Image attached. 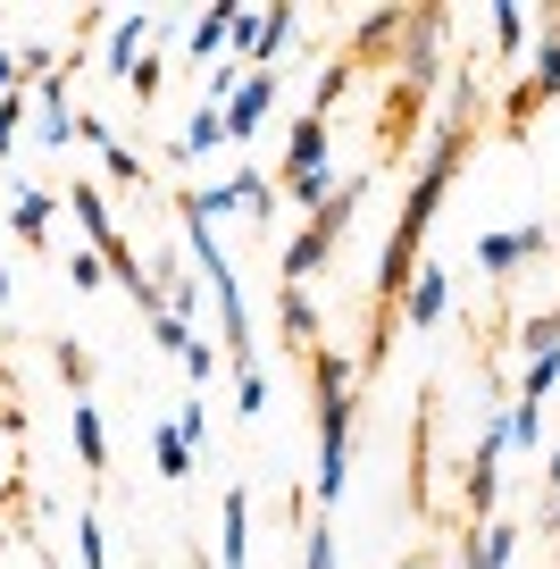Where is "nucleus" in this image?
Listing matches in <instances>:
<instances>
[{
    "mask_svg": "<svg viewBox=\"0 0 560 569\" xmlns=\"http://www.w3.org/2000/svg\"><path fill=\"white\" fill-rule=\"evenodd\" d=\"M310 402H318V469H310V502L318 511H334L351 486V427H360V360L334 352V343H318L310 352Z\"/></svg>",
    "mask_w": 560,
    "mask_h": 569,
    "instance_id": "1",
    "label": "nucleus"
},
{
    "mask_svg": "<svg viewBox=\"0 0 560 569\" xmlns=\"http://www.w3.org/2000/svg\"><path fill=\"white\" fill-rule=\"evenodd\" d=\"M360 201H368V177H351L343 193H334L327 210H318L310 227L284 243V284H293V293H310V284L334 268V251H343V234H351V218H360Z\"/></svg>",
    "mask_w": 560,
    "mask_h": 569,
    "instance_id": "2",
    "label": "nucleus"
},
{
    "mask_svg": "<svg viewBox=\"0 0 560 569\" xmlns=\"http://www.w3.org/2000/svg\"><path fill=\"white\" fill-rule=\"evenodd\" d=\"M527 336H519V377H510V402H527V410H543L552 402V386H560V310H536V319H519Z\"/></svg>",
    "mask_w": 560,
    "mask_h": 569,
    "instance_id": "3",
    "label": "nucleus"
},
{
    "mask_svg": "<svg viewBox=\"0 0 560 569\" xmlns=\"http://www.w3.org/2000/svg\"><path fill=\"white\" fill-rule=\"evenodd\" d=\"M543 101H560V9H543V51H536V68L519 76V92L502 101V134L527 142V126H536Z\"/></svg>",
    "mask_w": 560,
    "mask_h": 569,
    "instance_id": "4",
    "label": "nucleus"
},
{
    "mask_svg": "<svg viewBox=\"0 0 560 569\" xmlns=\"http://www.w3.org/2000/svg\"><path fill=\"white\" fill-rule=\"evenodd\" d=\"M543 251H552V227H543V218H527V227H493V234H477V277L510 284L527 260H543Z\"/></svg>",
    "mask_w": 560,
    "mask_h": 569,
    "instance_id": "5",
    "label": "nucleus"
},
{
    "mask_svg": "<svg viewBox=\"0 0 560 569\" xmlns=\"http://www.w3.org/2000/svg\"><path fill=\"white\" fill-rule=\"evenodd\" d=\"M59 201H68V218H76V227H84V251H101V260H126V251H134V243H126V234H118V210H109V184L76 177V184H68V193H59Z\"/></svg>",
    "mask_w": 560,
    "mask_h": 569,
    "instance_id": "6",
    "label": "nucleus"
},
{
    "mask_svg": "<svg viewBox=\"0 0 560 569\" xmlns=\"http://www.w3.org/2000/svg\"><path fill=\"white\" fill-rule=\"evenodd\" d=\"M452 319V268L443 260H419V277H410L402 310H393V327H410V336H436V327Z\"/></svg>",
    "mask_w": 560,
    "mask_h": 569,
    "instance_id": "7",
    "label": "nucleus"
},
{
    "mask_svg": "<svg viewBox=\"0 0 560 569\" xmlns=\"http://www.w3.org/2000/svg\"><path fill=\"white\" fill-rule=\"evenodd\" d=\"M318 168H334V126L318 118V109H301V118H293V134H284L277 184H293V177H318Z\"/></svg>",
    "mask_w": 560,
    "mask_h": 569,
    "instance_id": "8",
    "label": "nucleus"
},
{
    "mask_svg": "<svg viewBox=\"0 0 560 569\" xmlns=\"http://www.w3.org/2000/svg\"><path fill=\"white\" fill-rule=\"evenodd\" d=\"M277 92H284V76H243V84H234V101L218 109V118H227V142H260V126H268V109H277Z\"/></svg>",
    "mask_w": 560,
    "mask_h": 569,
    "instance_id": "9",
    "label": "nucleus"
},
{
    "mask_svg": "<svg viewBox=\"0 0 560 569\" xmlns=\"http://www.w3.org/2000/svg\"><path fill=\"white\" fill-rule=\"evenodd\" d=\"M51 218H59L51 184H9V234H18L26 251H51Z\"/></svg>",
    "mask_w": 560,
    "mask_h": 569,
    "instance_id": "10",
    "label": "nucleus"
},
{
    "mask_svg": "<svg viewBox=\"0 0 560 569\" xmlns=\"http://www.w3.org/2000/svg\"><path fill=\"white\" fill-rule=\"evenodd\" d=\"M68 445H76V469L101 486L109 478V427H101V410H92V393H76V402H68Z\"/></svg>",
    "mask_w": 560,
    "mask_h": 569,
    "instance_id": "11",
    "label": "nucleus"
},
{
    "mask_svg": "<svg viewBox=\"0 0 560 569\" xmlns=\"http://www.w3.org/2000/svg\"><path fill=\"white\" fill-rule=\"evenodd\" d=\"M218 569H251V486L243 478L218 502Z\"/></svg>",
    "mask_w": 560,
    "mask_h": 569,
    "instance_id": "12",
    "label": "nucleus"
},
{
    "mask_svg": "<svg viewBox=\"0 0 560 569\" xmlns=\"http://www.w3.org/2000/svg\"><path fill=\"white\" fill-rule=\"evenodd\" d=\"M151 34H159V18H151V9H126V18H109V51H101V68H109V76L126 84V76H134V59H142V42H151Z\"/></svg>",
    "mask_w": 560,
    "mask_h": 569,
    "instance_id": "13",
    "label": "nucleus"
},
{
    "mask_svg": "<svg viewBox=\"0 0 560 569\" xmlns=\"http://www.w3.org/2000/svg\"><path fill=\"white\" fill-rule=\"evenodd\" d=\"M277 319H284V343H293V352H318V343H327V319H318V302H310V293H293V284L277 293Z\"/></svg>",
    "mask_w": 560,
    "mask_h": 569,
    "instance_id": "14",
    "label": "nucleus"
},
{
    "mask_svg": "<svg viewBox=\"0 0 560 569\" xmlns=\"http://www.w3.org/2000/svg\"><path fill=\"white\" fill-rule=\"evenodd\" d=\"M210 151H227V118H218V101H201L176 126V160H210Z\"/></svg>",
    "mask_w": 560,
    "mask_h": 569,
    "instance_id": "15",
    "label": "nucleus"
},
{
    "mask_svg": "<svg viewBox=\"0 0 560 569\" xmlns=\"http://www.w3.org/2000/svg\"><path fill=\"white\" fill-rule=\"evenodd\" d=\"M227 34H234V0H210V9L193 18V34H184V59H193V68H201V59H218V51H227Z\"/></svg>",
    "mask_w": 560,
    "mask_h": 569,
    "instance_id": "16",
    "label": "nucleus"
},
{
    "mask_svg": "<svg viewBox=\"0 0 560 569\" xmlns=\"http://www.w3.org/2000/svg\"><path fill=\"white\" fill-rule=\"evenodd\" d=\"M193 461H201V452L184 445V436H176L168 419H159V427H151V469H159L168 486H184V478H193Z\"/></svg>",
    "mask_w": 560,
    "mask_h": 569,
    "instance_id": "17",
    "label": "nucleus"
},
{
    "mask_svg": "<svg viewBox=\"0 0 560 569\" xmlns=\"http://www.w3.org/2000/svg\"><path fill=\"white\" fill-rule=\"evenodd\" d=\"M227 193H234V210H243L251 227H268V218H277V184H268L260 168H234V177H227Z\"/></svg>",
    "mask_w": 560,
    "mask_h": 569,
    "instance_id": "18",
    "label": "nucleus"
},
{
    "mask_svg": "<svg viewBox=\"0 0 560 569\" xmlns=\"http://www.w3.org/2000/svg\"><path fill=\"white\" fill-rule=\"evenodd\" d=\"M293 26H301V9H268V18H260V68H251V76H284L277 51L293 42Z\"/></svg>",
    "mask_w": 560,
    "mask_h": 569,
    "instance_id": "19",
    "label": "nucleus"
},
{
    "mask_svg": "<svg viewBox=\"0 0 560 569\" xmlns=\"http://www.w3.org/2000/svg\"><path fill=\"white\" fill-rule=\"evenodd\" d=\"M51 369L68 377V402H76V393H92V352H84L76 336H59V343H51Z\"/></svg>",
    "mask_w": 560,
    "mask_h": 569,
    "instance_id": "20",
    "label": "nucleus"
},
{
    "mask_svg": "<svg viewBox=\"0 0 560 569\" xmlns=\"http://www.w3.org/2000/svg\"><path fill=\"white\" fill-rule=\"evenodd\" d=\"M301 569H343V552H334V519H301Z\"/></svg>",
    "mask_w": 560,
    "mask_h": 569,
    "instance_id": "21",
    "label": "nucleus"
},
{
    "mask_svg": "<svg viewBox=\"0 0 560 569\" xmlns=\"http://www.w3.org/2000/svg\"><path fill=\"white\" fill-rule=\"evenodd\" d=\"M486 26H493V59H519V42H527V9H486Z\"/></svg>",
    "mask_w": 560,
    "mask_h": 569,
    "instance_id": "22",
    "label": "nucleus"
},
{
    "mask_svg": "<svg viewBox=\"0 0 560 569\" xmlns=\"http://www.w3.org/2000/svg\"><path fill=\"white\" fill-rule=\"evenodd\" d=\"M68 528H76V552H84V569H109V528H101V511H76Z\"/></svg>",
    "mask_w": 560,
    "mask_h": 569,
    "instance_id": "23",
    "label": "nucleus"
},
{
    "mask_svg": "<svg viewBox=\"0 0 560 569\" xmlns=\"http://www.w3.org/2000/svg\"><path fill=\"white\" fill-rule=\"evenodd\" d=\"M168 427H176V436H184V445H193V452L210 445V410H201V393H184V402L168 410Z\"/></svg>",
    "mask_w": 560,
    "mask_h": 569,
    "instance_id": "24",
    "label": "nucleus"
},
{
    "mask_svg": "<svg viewBox=\"0 0 560 569\" xmlns=\"http://www.w3.org/2000/svg\"><path fill=\"white\" fill-rule=\"evenodd\" d=\"M159 84H168V59H151V51H142V59H134V76H126L134 109H151V101H159Z\"/></svg>",
    "mask_w": 560,
    "mask_h": 569,
    "instance_id": "25",
    "label": "nucleus"
},
{
    "mask_svg": "<svg viewBox=\"0 0 560 569\" xmlns=\"http://www.w3.org/2000/svg\"><path fill=\"white\" fill-rule=\"evenodd\" d=\"M343 84H351V59H327V68H318V84H310V109H318V118L343 101Z\"/></svg>",
    "mask_w": 560,
    "mask_h": 569,
    "instance_id": "26",
    "label": "nucleus"
},
{
    "mask_svg": "<svg viewBox=\"0 0 560 569\" xmlns=\"http://www.w3.org/2000/svg\"><path fill=\"white\" fill-rule=\"evenodd\" d=\"M68 284H76V293H101V284H109V260H101V251H68Z\"/></svg>",
    "mask_w": 560,
    "mask_h": 569,
    "instance_id": "27",
    "label": "nucleus"
},
{
    "mask_svg": "<svg viewBox=\"0 0 560 569\" xmlns=\"http://www.w3.org/2000/svg\"><path fill=\"white\" fill-rule=\"evenodd\" d=\"M151 343H159V352H168V360H184V343H193V327L176 319V310H159V319H151Z\"/></svg>",
    "mask_w": 560,
    "mask_h": 569,
    "instance_id": "28",
    "label": "nucleus"
},
{
    "mask_svg": "<svg viewBox=\"0 0 560 569\" xmlns=\"http://www.w3.org/2000/svg\"><path fill=\"white\" fill-rule=\"evenodd\" d=\"M184 377H193V393L210 386V377H218V343H201V336L184 343Z\"/></svg>",
    "mask_w": 560,
    "mask_h": 569,
    "instance_id": "29",
    "label": "nucleus"
},
{
    "mask_svg": "<svg viewBox=\"0 0 560 569\" xmlns=\"http://www.w3.org/2000/svg\"><path fill=\"white\" fill-rule=\"evenodd\" d=\"M26 109H34V101H26V92H9V101H0V160L18 151V126H26Z\"/></svg>",
    "mask_w": 560,
    "mask_h": 569,
    "instance_id": "30",
    "label": "nucleus"
},
{
    "mask_svg": "<svg viewBox=\"0 0 560 569\" xmlns=\"http://www.w3.org/2000/svg\"><path fill=\"white\" fill-rule=\"evenodd\" d=\"M42 142H51V151H68L76 142V109H42V126H34Z\"/></svg>",
    "mask_w": 560,
    "mask_h": 569,
    "instance_id": "31",
    "label": "nucleus"
},
{
    "mask_svg": "<svg viewBox=\"0 0 560 569\" xmlns=\"http://www.w3.org/2000/svg\"><path fill=\"white\" fill-rule=\"evenodd\" d=\"M460 569H493V561H486V545H477V528H460Z\"/></svg>",
    "mask_w": 560,
    "mask_h": 569,
    "instance_id": "32",
    "label": "nucleus"
},
{
    "mask_svg": "<svg viewBox=\"0 0 560 569\" xmlns=\"http://www.w3.org/2000/svg\"><path fill=\"white\" fill-rule=\"evenodd\" d=\"M536 536H543V545H560V495H543V528Z\"/></svg>",
    "mask_w": 560,
    "mask_h": 569,
    "instance_id": "33",
    "label": "nucleus"
},
{
    "mask_svg": "<svg viewBox=\"0 0 560 569\" xmlns=\"http://www.w3.org/2000/svg\"><path fill=\"white\" fill-rule=\"evenodd\" d=\"M543 495H560V445H552V461H543Z\"/></svg>",
    "mask_w": 560,
    "mask_h": 569,
    "instance_id": "34",
    "label": "nucleus"
},
{
    "mask_svg": "<svg viewBox=\"0 0 560 569\" xmlns=\"http://www.w3.org/2000/svg\"><path fill=\"white\" fill-rule=\"evenodd\" d=\"M9 302H18V284H9V268H0V319H9Z\"/></svg>",
    "mask_w": 560,
    "mask_h": 569,
    "instance_id": "35",
    "label": "nucleus"
},
{
    "mask_svg": "<svg viewBox=\"0 0 560 569\" xmlns=\"http://www.w3.org/2000/svg\"><path fill=\"white\" fill-rule=\"evenodd\" d=\"M0 393H18V369H9V360H0Z\"/></svg>",
    "mask_w": 560,
    "mask_h": 569,
    "instance_id": "36",
    "label": "nucleus"
},
{
    "mask_svg": "<svg viewBox=\"0 0 560 569\" xmlns=\"http://www.w3.org/2000/svg\"><path fill=\"white\" fill-rule=\"evenodd\" d=\"M184 569H218V561H210V552H193V561H184Z\"/></svg>",
    "mask_w": 560,
    "mask_h": 569,
    "instance_id": "37",
    "label": "nucleus"
},
{
    "mask_svg": "<svg viewBox=\"0 0 560 569\" xmlns=\"http://www.w3.org/2000/svg\"><path fill=\"white\" fill-rule=\"evenodd\" d=\"M552 552H560V545H552Z\"/></svg>",
    "mask_w": 560,
    "mask_h": 569,
    "instance_id": "38",
    "label": "nucleus"
}]
</instances>
